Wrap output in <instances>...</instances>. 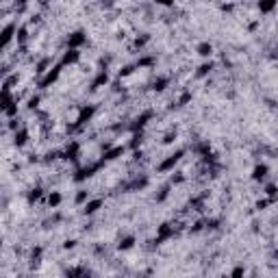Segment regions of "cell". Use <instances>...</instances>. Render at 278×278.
Listing matches in <instances>:
<instances>
[{
    "instance_id": "cell-1",
    "label": "cell",
    "mask_w": 278,
    "mask_h": 278,
    "mask_svg": "<svg viewBox=\"0 0 278 278\" xmlns=\"http://www.w3.org/2000/svg\"><path fill=\"white\" fill-rule=\"evenodd\" d=\"M196 52L200 54L202 59H207V57H211L213 54V44H209V42H202V44H198L196 46Z\"/></svg>"
}]
</instances>
